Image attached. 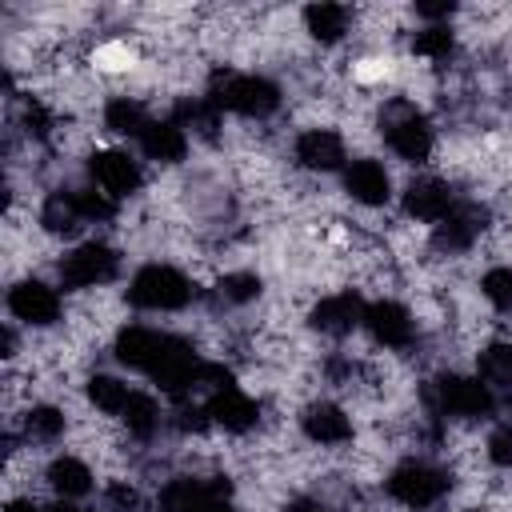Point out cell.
Segmentation results:
<instances>
[{"label":"cell","mask_w":512,"mask_h":512,"mask_svg":"<svg viewBox=\"0 0 512 512\" xmlns=\"http://www.w3.org/2000/svg\"><path fill=\"white\" fill-rule=\"evenodd\" d=\"M360 320H364V304H360V296H352V292L324 296V300L308 312V324H312L316 332H328V336H344V332H352Z\"/></svg>","instance_id":"cell-11"},{"label":"cell","mask_w":512,"mask_h":512,"mask_svg":"<svg viewBox=\"0 0 512 512\" xmlns=\"http://www.w3.org/2000/svg\"><path fill=\"white\" fill-rule=\"evenodd\" d=\"M220 292H224V300H232V304H248V300L260 296V280H256L252 272H232V276L220 280Z\"/></svg>","instance_id":"cell-31"},{"label":"cell","mask_w":512,"mask_h":512,"mask_svg":"<svg viewBox=\"0 0 512 512\" xmlns=\"http://www.w3.org/2000/svg\"><path fill=\"white\" fill-rule=\"evenodd\" d=\"M216 496H228V480H212V484H204V480L176 476V480L160 492V504H164L168 512H204L208 500H216Z\"/></svg>","instance_id":"cell-14"},{"label":"cell","mask_w":512,"mask_h":512,"mask_svg":"<svg viewBox=\"0 0 512 512\" xmlns=\"http://www.w3.org/2000/svg\"><path fill=\"white\" fill-rule=\"evenodd\" d=\"M120 416H124L128 432H136V436H152V428H156V420H160L156 400H152V396H144V392H132L128 408H124Z\"/></svg>","instance_id":"cell-26"},{"label":"cell","mask_w":512,"mask_h":512,"mask_svg":"<svg viewBox=\"0 0 512 512\" xmlns=\"http://www.w3.org/2000/svg\"><path fill=\"white\" fill-rule=\"evenodd\" d=\"M288 512H328V508H324L320 500H304V496H300V500L288 504Z\"/></svg>","instance_id":"cell-38"},{"label":"cell","mask_w":512,"mask_h":512,"mask_svg":"<svg viewBox=\"0 0 512 512\" xmlns=\"http://www.w3.org/2000/svg\"><path fill=\"white\" fill-rule=\"evenodd\" d=\"M60 432H64V416L52 404H40L24 416V436L28 440H56Z\"/></svg>","instance_id":"cell-27"},{"label":"cell","mask_w":512,"mask_h":512,"mask_svg":"<svg viewBox=\"0 0 512 512\" xmlns=\"http://www.w3.org/2000/svg\"><path fill=\"white\" fill-rule=\"evenodd\" d=\"M4 512H40V508H36L32 500H12V504H8Z\"/></svg>","instance_id":"cell-40"},{"label":"cell","mask_w":512,"mask_h":512,"mask_svg":"<svg viewBox=\"0 0 512 512\" xmlns=\"http://www.w3.org/2000/svg\"><path fill=\"white\" fill-rule=\"evenodd\" d=\"M88 400H92L100 412L120 416V412L128 408L132 392H128V384H124V380H116V376H92V380H88Z\"/></svg>","instance_id":"cell-24"},{"label":"cell","mask_w":512,"mask_h":512,"mask_svg":"<svg viewBox=\"0 0 512 512\" xmlns=\"http://www.w3.org/2000/svg\"><path fill=\"white\" fill-rule=\"evenodd\" d=\"M344 188H348V196L360 200V204H384L388 192H392L388 172H384V164H376V160H352L348 172H344Z\"/></svg>","instance_id":"cell-18"},{"label":"cell","mask_w":512,"mask_h":512,"mask_svg":"<svg viewBox=\"0 0 512 512\" xmlns=\"http://www.w3.org/2000/svg\"><path fill=\"white\" fill-rule=\"evenodd\" d=\"M296 160L312 172H332L344 164V140L328 128H308L296 136Z\"/></svg>","instance_id":"cell-12"},{"label":"cell","mask_w":512,"mask_h":512,"mask_svg":"<svg viewBox=\"0 0 512 512\" xmlns=\"http://www.w3.org/2000/svg\"><path fill=\"white\" fill-rule=\"evenodd\" d=\"M204 512H236L232 504H228V496H216V500H208V508Z\"/></svg>","instance_id":"cell-39"},{"label":"cell","mask_w":512,"mask_h":512,"mask_svg":"<svg viewBox=\"0 0 512 512\" xmlns=\"http://www.w3.org/2000/svg\"><path fill=\"white\" fill-rule=\"evenodd\" d=\"M484 220H488L484 208H476V204H452V212L436 224L432 244H436L440 252H464V248L484 232Z\"/></svg>","instance_id":"cell-8"},{"label":"cell","mask_w":512,"mask_h":512,"mask_svg":"<svg viewBox=\"0 0 512 512\" xmlns=\"http://www.w3.org/2000/svg\"><path fill=\"white\" fill-rule=\"evenodd\" d=\"M412 48H416V56H424V60H448V56H452V32H448V24H432V28L416 32Z\"/></svg>","instance_id":"cell-28"},{"label":"cell","mask_w":512,"mask_h":512,"mask_svg":"<svg viewBox=\"0 0 512 512\" xmlns=\"http://www.w3.org/2000/svg\"><path fill=\"white\" fill-rule=\"evenodd\" d=\"M216 104L212 100H184L180 108H176V116L188 124V128H196V132H204V136H212V128H216Z\"/></svg>","instance_id":"cell-30"},{"label":"cell","mask_w":512,"mask_h":512,"mask_svg":"<svg viewBox=\"0 0 512 512\" xmlns=\"http://www.w3.org/2000/svg\"><path fill=\"white\" fill-rule=\"evenodd\" d=\"M304 24H308V32H312L316 40L336 44V40L348 32V8H340V4H312V8L304 12Z\"/></svg>","instance_id":"cell-22"},{"label":"cell","mask_w":512,"mask_h":512,"mask_svg":"<svg viewBox=\"0 0 512 512\" xmlns=\"http://www.w3.org/2000/svg\"><path fill=\"white\" fill-rule=\"evenodd\" d=\"M48 484L56 488L60 500H76V496H84V492L92 488V472H88L76 456H60V460H52V468H48Z\"/></svg>","instance_id":"cell-21"},{"label":"cell","mask_w":512,"mask_h":512,"mask_svg":"<svg viewBox=\"0 0 512 512\" xmlns=\"http://www.w3.org/2000/svg\"><path fill=\"white\" fill-rule=\"evenodd\" d=\"M24 120H28V128H32L36 136H44V132H48V112H44L40 104H32V108L24 112Z\"/></svg>","instance_id":"cell-36"},{"label":"cell","mask_w":512,"mask_h":512,"mask_svg":"<svg viewBox=\"0 0 512 512\" xmlns=\"http://www.w3.org/2000/svg\"><path fill=\"white\" fill-rule=\"evenodd\" d=\"M128 300L136 308H152V312H172V308H184L192 300V284L184 272L168 268V264H148L132 276L128 284Z\"/></svg>","instance_id":"cell-3"},{"label":"cell","mask_w":512,"mask_h":512,"mask_svg":"<svg viewBox=\"0 0 512 512\" xmlns=\"http://www.w3.org/2000/svg\"><path fill=\"white\" fill-rule=\"evenodd\" d=\"M8 308L24 324H52L60 316V296L48 284H40V280H20L8 292Z\"/></svg>","instance_id":"cell-9"},{"label":"cell","mask_w":512,"mask_h":512,"mask_svg":"<svg viewBox=\"0 0 512 512\" xmlns=\"http://www.w3.org/2000/svg\"><path fill=\"white\" fill-rule=\"evenodd\" d=\"M364 324H368L372 340L384 344V348H404V344L412 340V316H408V308L396 304V300L368 304V308H364Z\"/></svg>","instance_id":"cell-10"},{"label":"cell","mask_w":512,"mask_h":512,"mask_svg":"<svg viewBox=\"0 0 512 512\" xmlns=\"http://www.w3.org/2000/svg\"><path fill=\"white\" fill-rule=\"evenodd\" d=\"M44 512H88V508H76V504H68V500H56V504L44 508Z\"/></svg>","instance_id":"cell-41"},{"label":"cell","mask_w":512,"mask_h":512,"mask_svg":"<svg viewBox=\"0 0 512 512\" xmlns=\"http://www.w3.org/2000/svg\"><path fill=\"white\" fill-rule=\"evenodd\" d=\"M140 148H144V156H152L160 164H176V160H184L188 140L176 120H148V128L140 132Z\"/></svg>","instance_id":"cell-19"},{"label":"cell","mask_w":512,"mask_h":512,"mask_svg":"<svg viewBox=\"0 0 512 512\" xmlns=\"http://www.w3.org/2000/svg\"><path fill=\"white\" fill-rule=\"evenodd\" d=\"M480 380L512 388V340H496L480 352Z\"/></svg>","instance_id":"cell-25"},{"label":"cell","mask_w":512,"mask_h":512,"mask_svg":"<svg viewBox=\"0 0 512 512\" xmlns=\"http://www.w3.org/2000/svg\"><path fill=\"white\" fill-rule=\"evenodd\" d=\"M208 100L216 108L240 112V116H268L280 104V88L264 76H240V72H216Z\"/></svg>","instance_id":"cell-1"},{"label":"cell","mask_w":512,"mask_h":512,"mask_svg":"<svg viewBox=\"0 0 512 512\" xmlns=\"http://www.w3.org/2000/svg\"><path fill=\"white\" fill-rule=\"evenodd\" d=\"M404 212L416 216V220H428V224H440L448 212H452V192L448 184L424 176V180H412L404 188Z\"/></svg>","instance_id":"cell-13"},{"label":"cell","mask_w":512,"mask_h":512,"mask_svg":"<svg viewBox=\"0 0 512 512\" xmlns=\"http://www.w3.org/2000/svg\"><path fill=\"white\" fill-rule=\"evenodd\" d=\"M488 456H492V464L512 468V424H504V428L492 432V440H488Z\"/></svg>","instance_id":"cell-33"},{"label":"cell","mask_w":512,"mask_h":512,"mask_svg":"<svg viewBox=\"0 0 512 512\" xmlns=\"http://www.w3.org/2000/svg\"><path fill=\"white\" fill-rule=\"evenodd\" d=\"M108 504H116V508H124V512H136V508H140V496H136V488H128V484H112V488H108Z\"/></svg>","instance_id":"cell-34"},{"label":"cell","mask_w":512,"mask_h":512,"mask_svg":"<svg viewBox=\"0 0 512 512\" xmlns=\"http://www.w3.org/2000/svg\"><path fill=\"white\" fill-rule=\"evenodd\" d=\"M76 204H80V216H84V220H108V216L116 212L112 196H108V192H96V188L76 192Z\"/></svg>","instance_id":"cell-32"},{"label":"cell","mask_w":512,"mask_h":512,"mask_svg":"<svg viewBox=\"0 0 512 512\" xmlns=\"http://www.w3.org/2000/svg\"><path fill=\"white\" fill-rule=\"evenodd\" d=\"M380 128H384L388 148H392L400 160H412V164L428 160V152H432V128H428V120H424L412 104H404V100L388 104V108L380 112Z\"/></svg>","instance_id":"cell-4"},{"label":"cell","mask_w":512,"mask_h":512,"mask_svg":"<svg viewBox=\"0 0 512 512\" xmlns=\"http://www.w3.org/2000/svg\"><path fill=\"white\" fill-rule=\"evenodd\" d=\"M204 408H208V416H212L220 428H228V432H248V428L256 424V404H252L236 384L212 392Z\"/></svg>","instance_id":"cell-16"},{"label":"cell","mask_w":512,"mask_h":512,"mask_svg":"<svg viewBox=\"0 0 512 512\" xmlns=\"http://www.w3.org/2000/svg\"><path fill=\"white\" fill-rule=\"evenodd\" d=\"M164 340H168V336H160V332L136 324V328H124V332L116 336V356H120V364H128V368L152 372L156 360H160V352H164Z\"/></svg>","instance_id":"cell-15"},{"label":"cell","mask_w":512,"mask_h":512,"mask_svg":"<svg viewBox=\"0 0 512 512\" xmlns=\"http://www.w3.org/2000/svg\"><path fill=\"white\" fill-rule=\"evenodd\" d=\"M452 8H456V4H416V12H420L424 20H444V16H452Z\"/></svg>","instance_id":"cell-37"},{"label":"cell","mask_w":512,"mask_h":512,"mask_svg":"<svg viewBox=\"0 0 512 512\" xmlns=\"http://www.w3.org/2000/svg\"><path fill=\"white\" fill-rule=\"evenodd\" d=\"M484 296L500 308V312H512V268H488L484 280H480Z\"/></svg>","instance_id":"cell-29"},{"label":"cell","mask_w":512,"mask_h":512,"mask_svg":"<svg viewBox=\"0 0 512 512\" xmlns=\"http://www.w3.org/2000/svg\"><path fill=\"white\" fill-rule=\"evenodd\" d=\"M80 204H76V192H52L40 208V224L52 232V236H68L80 228Z\"/></svg>","instance_id":"cell-20"},{"label":"cell","mask_w":512,"mask_h":512,"mask_svg":"<svg viewBox=\"0 0 512 512\" xmlns=\"http://www.w3.org/2000/svg\"><path fill=\"white\" fill-rule=\"evenodd\" d=\"M300 428H304V436L316 440V444H344V440L352 436V420H348L336 404H324V400L304 408Z\"/></svg>","instance_id":"cell-17"},{"label":"cell","mask_w":512,"mask_h":512,"mask_svg":"<svg viewBox=\"0 0 512 512\" xmlns=\"http://www.w3.org/2000/svg\"><path fill=\"white\" fill-rule=\"evenodd\" d=\"M424 404H428L436 416H464V420H476V416H488V412H492V392H488V384L468 380V376H436V380H428V388H424Z\"/></svg>","instance_id":"cell-2"},{"label":"cell","mask_w":512,"mask_h":512,"mask_svg":"<svg viewBox=\"0 0 512 512\" xmlns=\"http://www.w3.org/2000/svg\"><path fill=\"white\" fill-rule=\"evenodd\" d=\"M104 124H108L116 136H140V132L148 128V112H144L136 100L116 96V100H108V108H104Z\"/></svg>","instance_id":"cell-23"},{"label":"cell","mask_w":512,"mask_h":512,"mask_svg":"<svg viewBox=\"0 0 512 512\" xmlns=\"http://www.w3.org/2000/svg\"><path fill=\"white\" fill-rule=\"evenodd\" d=\"M448 484H452V476L444 468L424 464V460H408L388 476V496L400 500L404 508H428L448 492Z\"/></svg>","instance_id":"cell-5"},{"label":"cell","mask_w":512,"mask_h":512,"mask_svg":"<svg viewBox=\"0 0 512 512\" xmlns=\"http://www.w3.org/2000/svg\"><path fill=\"white\" fill-rule=\"evenodd\" d=\"M120 268V256L100 244V240H88L80 248H72L64 260H60V280L68 288H92V284H108Z\"/></svg>","instance_id":"cell-6"},{"label":"cell","mask_w":512,"mask_h":512,"mask_svg":"<svg viewBox=\"0 0 512 512\" xmlns=\"http://www.w3.org/2000/svg\"><path fill=\"white\" fill-rule=\"evenodd\" d=\"M88 172H92L96 188H100V192H108L112 200L132 196V192L140 188V164H136L128 152H116V148L96 152V156L88 160Z\"/></svg>","instance_id":"cell-7"},{"label":"cell","mask_w":512,"mask_h":512,"mask_svg":"<svg viewBox=\"0 0 512 512\" xmlns=\"http://www.w3.org/2000/svg\"><path fill=\"white\" fill-rule=\"evenodd\" d=\"M204 416H208V408H180V428H184V432H188V428L200 432V428L208 424Z\"/></svg>","instance_id":"cell-35"}]
</instances>
